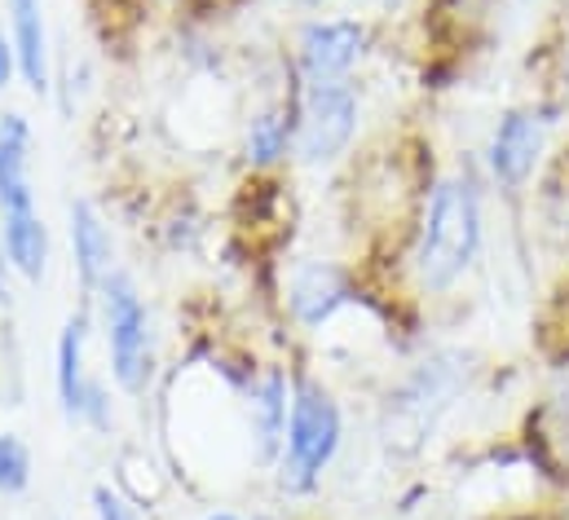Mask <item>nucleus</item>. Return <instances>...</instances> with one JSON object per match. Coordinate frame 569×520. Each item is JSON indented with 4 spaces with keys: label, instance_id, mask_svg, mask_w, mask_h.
Listing matches in <instances>:
<instances>
[{
    "label": "nucleus",
    "instance_id": "obj_22",
    "mask_svg": "<svg viewBox=\"0 0 569 520\" xmlns=\"http://www.w3.org/2000/svg\"><path fill=\"white\" fill-rule=\"evenodd\" d=\"M287 4H296V9H305V13H313V9H322L327 0H287Z\"/></svg>",
    "mask_w": 569,
    "mask_h": 520
},
{
    "label": "nucleus",
    "instance_id": "obj_15",
    "mask_svg": "<svg viewBox=\"0 0 569 520\" xmlns=\"http://www.w3.org/2000/svg\"><path fill=\"white\" fill-rule=\"evenodd\" d=\"M0 239H4V257L18 282L40 287L49 278V260H53V234L49 221L36 208H18V212H0Z\"/></svg>",
    "mask_w": 569,
    "mask_h": 520
},
{
    "label": "nucleus",
    "instance_id": "obj_12",
    "mask_svg": "<svg viewBox=\"0 0 569 520\" xmlns=\"http://www.w3.org/2000/svg\"><path fill=\"white\" fill-rule=\"evenodd\" d=\"M543 132L548 124L535 107H512L499 116L490 146H486V168L503 190H521L535 177L539 154H543Z\"/></svg>",
    "mask_w": 569,
    "mask_h": 520
},
{
    "label": "nucleus",
    "instance_id": "obj_18",
    "mask_svg": "<svg viewBox=\"0 0 569 520\" xmlns=\"http://www.w3.org/2000/svg\"><path fill=\"white\" fill-rule=\"evenodd\" d=\"M89 508H93V520H142L138 503L120 486H111V481H98L89 490Z\"/></svg>",
    "mask_w": 569,
    "mask_h": 520
},
{
    "label": "nucleus",
    "instance_id": "obj_17",
    "mask_svg": "<svg viewBox=\"0 0 569 520\" xmlns=\"http://www.w3.org/2000/svg\"><path fill=\"white\" fill-rule=\"evenodd\" d=\"M36 481V459L31 446L18 432H0V499H18L27 494Z\"/></svg>",
    "mask_w": 569,
    "mask_h": 520
},
{
    "label": "nucleus",
    "instance_id": "obj_21",
    "mask_svg": "<svg viewBox=\"0 0 569 520\" xmlns=\"http://www.w3.org/2000/svg\"><path fill=\"white\" fill-rule=\"evenodd\" d=\"M199 520H248L243 512H234V508H212V512H203Z\"/></svg>",
    "mask_w": 569,
    "mask_h": 520
},
{
    "label": "nucleus",
    "instance_id": "obj_7",
    "mask_svg": "<svg viewBox=\"0 0 569 520\" xmlns=\"http://www.w3.org/2000/svg\"><path fill=\"white\" fill-rule=\"evenodd\" d=\"M371 49V27L362 18L340 13H309L291 36V76L296 84H327L353 80L358 62Z\"/></svg>",
    "mask_w": 569,
    "mask_h": 520
},
{
    "label": "nucleus",
    "instance_id": "obj_11",
    "mask_svg": "<svg viewBox=\"0 0 569 520\" xmlns=\"http://www.w3.org/2000/svg\"><path fill=\"white\" fill-rule=\"evenodd\" d=\"M296 154V84L283 98H270L248 111L239 129V159L252 177H270L291 163Z\"/></svg>",
    "mask_w": 569,
    "mask_h": 520
},
{
    "label": "nucleus",
    "instance_id": "obj_19",
    "mask_svg": "<svg viewBox=\"0 0 569 520\" xmlns=\"http://www.w3.org/2000/svg\"><path fill=\"white\" fill-rule=\"evenodd\" d=\"M13 84H22V71H18L13 40H9V31H4V22H0V98H4Z\"/></svg>",
    "mask_w": 569,
    "mask_h": 520
},
{
    "label": "nucleus",
    "instance_id": "obj_10",
    "mask_svg": "<svg viewBox=\"0 0 569 520\" xmlns=\"http://www.w3.org/2000/svg\"><path fill=\"white\" fill-rule=\"evenodd\" d=\"M287 410H291V376L287 367H252L248 384H243V428L252 441V459L261 468L279 463L287 432Z\"/></svg>",
    "mask_w": 569,
    "mask_h": 520
},
{
    "label": "nucleus",
    "instance_id": "obj_1",
    "mask_svg": "<svg viewBox=\"0 0 569 520\" xmlns=\"http://www.w3.org/2000/svg\"><path fill=\"white\" fill-rule=\"evenodd\" d=\"M481 190L468 172L437 177L425 194L416 243H411V273L425 296H446L481 257Z\"/></svg>",
    "mask_w": 569,
    "mask_h": 520
},
{
    "label": "nucleus",
    "instance_id": "obj_4",
    "mask_svg": "<svg viewBox=\"0 0 569 520\" xmlns=\"http://www.w3.org/2000/svg\"><path fill=\"white\" fill-rule=\"evenodd\" d=\"M93 300H80L53 340V397L71 428H84L93 437L116 432V384L98 380L89 371V336H93Z\"/></svg>",
    "mask_w": 569,
    "mask_h": 520
},
{
    "label": "nucleus",
    "instance_id": "obj_9",
    "mask_svg": "<svg viewBox=\"0 0 569 520\" xmlns=\"http://www.w3.org/2000/svg\"><path fill=\"white\" fill-rule=\"evenodd\" d=\"M67 248H71V273L80 282V300H93L98 287L116 269H124L120 248H116V230H111L107 212L89 194H76L67 203Z\"/></svg>",
    "mask_w": 569,
    "mask_h": 520
},
{
    "label": "nucleus",
    "instance_id": "obj_16",
    "mask_svg": "<svg viewBox=\"0 0 569 520\" xmlns=\"http://www.w3.org/2000/svg\"><path fill=\"white\" fill-rule=\"evenodd\" d=\"M539 441H543L548 459L569 472V371H561L557 384L543 397V410H539Z\"/></svg>",
    "mask_w": 569,
    "mask_h": 520
},
{
    "label": "nucleus",
    "instance_id": "obj_24",
    "mask_svg": "<svg viewBox=\"0 0 569 520\" xmlns=\"http://www.w3.org/2000/svg\"><path fill=\"white\" fill-rule=\"evenodd\" d=\"M566 67H569V58H566Z\"/></svg>",
    "mask_w": 569,
    "mask_h": 520
},
{
    "label": "nucleus",
    "instance_id": "obj_14",
    "mask_svg": "<svg viewBox=\"0 0 569 520\" xmlns=\"http://www.w3.org/2000/svg\"><path fill=\"white\" fill-rule=\"evenodd\" d=\"M36 129L22 111H0V212L36 208Z\"/></svg>",
    "mask_w": 569,
    "mask_h": 520
},
{
    "label": "nucleus",
    "instance_id": "obj_23",
    "mask_svg": "<svg viewBox=\"0 0 569 520\" xmlns=\"http://www.w3.org/2000/svg\"><path fill=\"white\" fill-rule=\"evenodd\" d=\"M398 4H407V0H385V9H398Z\"/></svg>",
    "mask_w": 569,
    "mask_h": 520
},
{
    "label": "nucleus",
    "instance_id": "obj_5",
    "mask_svg": "<svg viewBox=\"0 0 569 520\" xmlns=\"http://www.w3.org/2000/svg\"><path fill=\"white\" fill-rule=\"evenodd\" d=\"M362 129V93L353 80L296 84V163L309 172L336 168Z\"/></svg>",
    "mask_w": 569,
    "mask_h": 520
},
{
    "label": "nucleus",
    "instance_id": "obj_6",
    "mask_svg": "<svg viewBox=\"0 0 569 520\" xmlns=\"http://www.w3.org/2000/svg\"><path fill=\"white\" fill-rule=\"evenodd\" d=\"M463 380H468V367H463V358L459 353H437L432 362H420L402 384L398 392H389V406H385V441L393 446H420L428 432H432V423L450 410V401L459 397L463 389Z\"/></svg>",
    "mask_w": 569,
    "mask_h": 520
},
{
    "label": "nucleus",
    "instance_id": "obj_3",
    "mask_svg": "<svg viewBox=\"0 0 569 520\" xmlns=\"http://www.w3.org/2000/svg\"><path fill=\"white\" fill-rule=\"evenodd\" d=\"M93 322L107 344V367H111L116 392L146 397L154 384V371H159V336H154V313L129 269H116L98 287Z\"/></svg>",
    "mask_w": 569,
    "mask_h": 520
},
{
    "label": "nucleus",
    "instance_id": "obj_20",
    "mask_svg": "<svg viewBox=\"0 0 569 520\" xmlns=\"http://www.w3.org/2000/svg\"><path fill=\"white\" fill-rule=\"evenodd\" d=\"M13 304V269H9V257H4V239H0V309Z\"/></svg>",
    "mask_w": 569,
    "mask_h": 520
},
{
    "label": "nucleus",
    "instance_id": "obj_8",
    "mask_svg": "<svg viewBox=\"0 0 569 520\" xmlns=\"http://www.w3.org/2000/svg\"><path fill=\"white\" fill-rule=\"evenodd\" d=\"M358 296V282L353 273L340 264V260H327V257H309V260H296V269L287 273V287H283V309L291 318V327L300 331H322L336 322V313Z\"/></svg>",
    "mask_w": 569,
    "mask_h": 520
},
{
    "label": "nucleus",
    "instance_id": "obj_13",
    "mask_svg": "<svg viewBox=\"0 0 569 520\" xmlns=\"http://www.w3.org/2000/svg\"><path fill=\"white\" fill-rule=\"evenodd\" d=\"M4 31L18 53V71L31 98L53 93V36L44 0H4Z\"/></svg>",
    "mask_w": 569,
    "mask_h": 520
},
{
    "label": "nucleus",
    "instance_id": "obj_2",
    "mask_svg": "<svg viewBox=\"0 0 569 520\" xmlns=\"http://www.w3.org/2000/svg\"><path fill=\"white\" fill-rule=\"evenodd\" d=\"M340 446H345V410L336 392L313 376H291V410H287L283 450L274 463L279 494L287 499L313 494L331 472Z\"/></svg>",
    "mask_w": 569,
    "mask_h": 520
}]
</instances>
